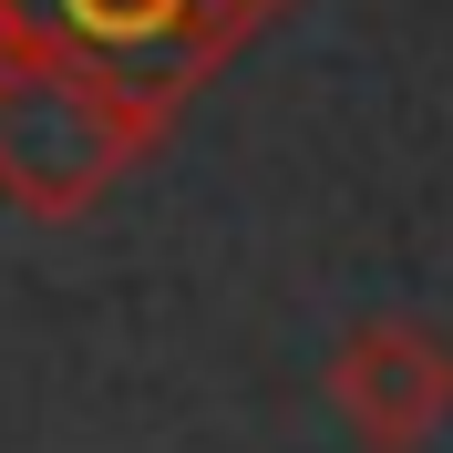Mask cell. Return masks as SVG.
<instances>
[{"instance_id": "6da1fadb", "label": "cell", "mask_w": 453, "mask_h": 453, "mask_svg": "<svg viewBox=\"0 0 453 453\" xmlns=\"http://www.w3.org/2000/svg\"><path fill=\"white\" fill-rule=\"evenodd\" d=\"M165 144V113L113 93L104 73L11 42L0 52V206H21L42 226H73L124 186Z\"/></svg>"}, {"instance_id": "7a4b0ae2", "label": "cell", "mask_w": 453, "mask_h": 453, "mask_svg": "<svg viewBox=\"0 0 453 453\" xmlns=\"http://www.w3.org/2000/svg\"><path fill=\"white\" fill-rule=\"evenodd\" d=\"M279 11L288 0H11L21 42L104 73L113 93H134L155 113H175L206 73H226Z\"/></svg>"}, {"instance_id": "3957f363", "label": "cell", "mask_w": 453, "mask_h": 453, "mask_svg": "<svg viewBox=\"0 0 453 453\" xmlns=\"http://www.w3.org/2000/svg\"><path fill=\"white\" fill-rule=\"evenodd\" d=\"M330 402L371 453H423L453 423V340L423 319H361L330 350Z\"/></svg>"}, {"instance_id": "277c9868", "label": "cell", "mask_w": 453, "mask_h": 453, "mask_svg": "<svg viewBox=\"0 0 453 453\" xmlns=\"http://www.w3.org/2000/svg\"><path fill=\"white\" fill-rule=\"evenodd\" d=\"M11 42H21V21H11V0H0V52H11Z\"/></svg>"}]
</instances>
